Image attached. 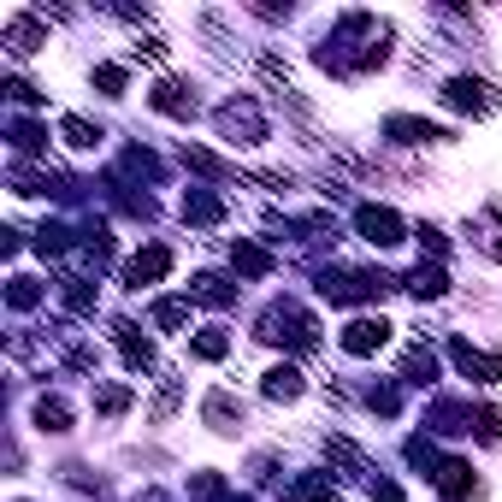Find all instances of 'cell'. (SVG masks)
Returning a JSON list of instances; mask_svg holds the SVG:
<instances>
[{"instance_id": "obj_1", "label": "cell", "mask_w": 502, "mask_h": 502, "mask_svg": "<svg viewBox=\"0 0 502 502\" xmlns=\"http://www.w3.org/2000/svg\"><path fill=\"white\" fill-rule=\"evenodd\" d=\"M260 337H267V343H290L296 355H308V349L319 343L313 319H308L301 308H290V301H278V308H267V313H260Z\"/></svg>"}, {"instance_id": "obj_2", "label": "cell", "mask_w": 502, "mask_h": 502, "mask_svg": "<svg viewBox=\"0 0 502 502\" xmlns=\"http://www.w3.org/2000/svg\"><path fill=\"white\" fill-rule=\"evenodd\" d=\"M444 107L485 119V112H497V107H502V95L491 89V83H479V78H449V83H444Z\"/></svg>"}, {"instance_id": "obj_3", "label": "cell", "mask_w": 502, "mask_h": 502, "mask_svg": "<svg viewBox=\"0 0 502 502\" xmlns=\"http://www.w3.org/2000/svg\"><path fill=\"white\" fill-rule=\"evenodd\" d=\"M449 355H455V367L467 372L473 384H497V379H502V355H485V349H473L467 337H455V343H449Z\"/></svg>"}, {"instance_id": "obj_4", "label": "cell", "mask_w": 502, "mask_h": 502, "mask_svg": "<svg viewBox=\"0 0 502 502\" xmlns=\"http://www.w3.org/2000/svg\"><path fill=\"white\" fill-rule=\"evenodd\" d=\"M355 231L367 236L372 248H396V243H402V219H396L391 207H361V213H355Z\"/></svg>"}, {"instance_id": "obj_5", "label": "cell", "mask_w": 502, "mask_h": 502, "mask_svg": "<svg viewBox=\"0 0 502 502\" xmlns=\"http://www.w3.org/2000/svg\"><path fill=\"white\" fill-rule=\"evenodd\" d=\"M337 343H343L349 355H372V349L391 343V325L372 319V313H361V319H349V325H343V337H337Z\"/></svg>"}, {"instance_id": "obj_6", "label": "cell", "mask_w": 502, "mask_h": 502, "mask_svg": "<svg viewBox=\"0 0 502 502\" xmlns=\"http://www.w3.org/2000/svg\"><path fill=\"white\" fill-rule=\"evenodd\" d=\"M154 112H166V119H195V89L183 78H166V83H154Z\"/></svg>"}, {"instance_id": "obj_7", "label": "cell", "mask_w": 502, "mask_h": 502, "mask_svg": "<svg viewBox=\"0 0 502 502\" xmlns=\"http://www.w3.org/2000/svg\"><path fill=\"white\" fill-rule=\"evenodd\" d=\"M219 131L225 136H243V142H260V136H267V119H260L248 100H231V107L219 112Z\"/></svg>"}, {"instance_id": "obj_8", "label": "cell", "mask_w": 502, "mask_h": 502, "mask_svg": "<svg viewBox=\"0 0 502 502\" xmlns=\"http://www.w3.org/2000/svg\"><path fill=\"white\" fill-rule=\"evenodd\" d=\"M172 272V248H142V255L131 260V267H124V278H131V290H142V284H154V278H166Z\"/></svg>"}, {"instance_id": "obj_9", "label": "cell", "mask_w": 502, "mask_h": 502, "mask_svg": "<svg viewBox=\"0 0 502 502\" xmlns=\"http://www.w3.org/2000/svg\"><path fill=\"white\" fill-rule=\"evenodd\" d=\"M384 136L391 142H408V148H420V142H449L437 124H425V119H408V112H396V119H384Z\"/></svg>"}, {"instance_id": "obj_10", "label": "cell", "mask_w": 502, "mask_h": 502, "mask_svg": "<svg viewBox=\"0 0 502 502\" xmlns=\"http://www.w3.org/2000/svg\"><path fill=\"white\" fill-rule=\"evenodd\" d=\"M112 331H119V355H124V367H131V372H148V367H154V343H148V337H136L131 319H119Z\"/></svg>"}, {"instance_id": "obj_11", "label": "cell", "mask_w": 502, "mask_h": 502, "mask_svg": "<svg viewBox=\"0 0 502 502\" xmlns=\"http://www.w3.org/2000/svg\"><path fill=\"white\" fill-rule=\"evenodd\" d=\"M432 479H437V491H444V497H455V502L479 497V479H473V467H467V461H444V467H437Z\"/></svg>"}, {"instance_id": "obj_12", "label": "cell", "mask_w": 502, "mask_h": 502, "mask_svg": "<svg viewBox=\"0 0 502 502\" xmlns=\"http://www.w3.org/2000/svg\"><path fill=\"white\" fill-rule=\"evenodd\" d=\"M467 236H473V243H479L491 260H502V213H497V207H485L479 219H467Z\"/></svg>"}, {"instance_id": "obj_13", "label": "cell", "mask_w": 502, "mask_h": 502, "mask_svg": "<svg viewBox=\"0 0 502 502\" xmlns=\"http://www.w3.org/2000/svg\"><path fill=\"white\" fill-rule=\"evenodd\" d=\"M207 425L213 432H236V425H243V402H236L231 391H213L207 396Z\"/></svg>"}, {"instance_id": "obj_14", "label": "cell", "mask_w": 502, "mask_h": 502, "mask_svg": "<svg viewBox=\"0 0 502 502\" xmlns=\"http://www.w3.org/2000/svg\"><path fill=\"white\" fill-rule=\"evenodd\" d=\"M408 290H413V296H420V301H437V296H444V290H449V278H444V267H425V260H420V267H413V272H408Z\"/></svg>"}, {"instance_id": "obj_15", "label": "cell", "mask_w": 502, "mask_h": 502, "mask_svg": "<svg viewBox=\"0 0 502 502\" xmlns=\"http://www.w3.org/2000/svg\"><path fill=\"white\" fill-rule=\"evenodd\" d=\"M260 391H267L272 402H296L301 396V372L296 367H272L267 379H260Z\"/></svg>"}, {"instance_id": "obj_16", "label": "cell", "mask_w": 502, "mask_h": 502, "mask_svg": "<svg viewBox=\"0 0 502 502\" xmlns=\"http://www.w3.org/2000/svg\"><path fill=\"white\" fill-rule=\"evenodd\" d=\"M231 267L248 272V278H267V272H272V255H267V248H255V243H231Z\"/></svg>"}, {"instance_id": "obj_17", "label": "cell", "mask_w": 502, "mask_h": 502, "mask_svg": "<svg viewBox=\"0 0 502 502\" xmlns=\"http://www.w3.org/2000/svg\"><path fill=\"white\" fill-rule=\"evenodd\" d=\"M402 379L408 384H432L437 379V355L432 349H408V355H402Z\"/></svg>"}, {"instance_id": "obj_18", "label": "cell", "mask_w": 502, "mask_h": 502, "mask_svg": "<svg viewBox=\"0 0 502 502\" xmlns=\"http://www.w3.org/2000/svg\"><path fill=\"white\" fill-rule=\"evenodd\" d=\"M6 42H12V54H18V59L36 54V47H47L42 30H36V18H12V24H6Z\"/></svg>"}, {"instance_id": "obj_19", "label": "cell", "mask_w": 502, "mask_h": 502, "mask_svg": "<svg viewBox=\"0 0 502 502\" xmlns=\"http://www.w3.org/2000/svg\"><path fill=\"white\" fill-rule=\"evenodd\" d=\"M190 296H195V301H207V308H231V301H236V290H231L225 278H213V272H201Z\"/></svg>"}, {"instance_id": "obj_20", "label": "cell", "mask_w": 502, "mask_h": 502, "mask_svg": "<svg viewBox=\"0 0 502 502\" xmlns=\"http://www.w3.org/2000/svg\"><path fill=\"white\" fill-rule=\"evenodd\" d=\"M36 425H42V432H71V408L59 396H42L36 402Z\"/></svg>"}, {"instance_id": "obj_21", "label": "cell", "mask_w": 502, "mask_h": 502, "mask_svg": "<svg viewBox=\"0 0 502 502\" xmlns=\"http://www.w3.org/2000/svg\"><path fill=\"white\" fill-rule=\"evenodd\" d=\"M325 455H331L337 467H349V473H367V455H361L349 437H325Z\"/></svg>"}, {"instance_id": "obj_22", "label": "cell", "mask_w": 502, "mask_h": 502, "mask_svg": "<svg viewBox=\"0 0 502 502\" xmlns=\"http://www.w3.org/2000/svg\"><path fill=\"white\" fill-rule=\"evenodd\" d=\"M183 219H190V225H219L225 207H219L213 195H190V201H183Z\"/></svg>"}, {"instance_id": "obj_23", "label": "cell", "mask_w": 502, "mask_h": 502, "mask_svg": "<svg viewBox=\"0 0 502 502\" xmlns=\"http://www.w3.org/2000/svg\"><path fill=\"white\" fill-rule=\"evenodd\" d=\"M296 497H301V502H337V485L325 479V473H301Z\"/></svg>"}, {"instance_id": "obj_24", "label": "cell", "mask_w": 502, "mask_h": 502, "mask_svg": "<svg viewBox=\"0 0 502 502\" xmlns=\"http://www.w3.org/2000/svg\"><path fill=\"white\" fill-rule=\"evenodd\" d=\"M225 349H231V337H225V331H201L190 343V355L195 361H225Z\"/></svg>"}, {"instance_id": "obj_25", "label": "cell", "mask_w": 502, "mask_h": 502, "mask_svg": "<svg viewBox=\"0 0 502 502\" xmlns=\"http://www.w3.org/2000/svg\"><path fill=\"white\" fill-rule=\"evenodd\" d=\"M154 325H160V331H183V325H190V301H160Z\"/></svg>"}, {"instance_id": "obj_26", "label": "cell", "mask_w": 502, "mask_h": 502, "mask_svg": "<svg viewBox=\"0 0 502 502\" xmlns=\"http://www.w3.org/2000/svg\"><path fill=\"white\" fill-rule=\"evenodd\" d=\"M59 136H66L71 148H95L100 142V131H95L89 119H66V124H59Z\"/></svg>"}, {"instance_id": "obj_27", "label": "cell", "mask_w": 502, "mask_h": 502, "mask_svg": "<svg viewBox=\"0 0 502 502\" xmlns=\"http://www.w3.org/2000/svg\"><path fill=\"white\" fill-rule=\"evenodd\" d=\"M95 408H100V413H124V408H131V391H124V384H100V391H95Z\"/></svg>"}, {"instance_id": "obj_28", "label": "cell", "mask_w": 502, "mask_h": 502, "mask_svg": "<svg viewBox=\"0 0 502 502\" xmlns=\"http://www.w3.org/2000/svg\"><path fill=\"white\" fill-rule=\"evenodd\" d=\"M190 497H195V502H219V497H225V479H219V473H201V479L190 485Z\"/></svg>"}, {"instance_id": "obj_29", "label": "cell", "mask_w": 502, "mask_h": 502, "mask_svg": "<svg viewBox=\"0 0 502 502\" xmlns=\"http://www.w3.org/2000/svg\"><path fill=\"white\" fill-rule=\"evenodd\" d=\"M12 136H18V148H24V154H36V148L47 142V131H42V124H24V119L12 124Z\"/></svg>"}, {"instance_id": "obj_30", "label": "cell", "mask_w": 502, "mask_h": 502, "mask_svg": "<svg viewBox=\"0 0 502 502\" xmlns=\"http://www.w3.org/2000/svg\"><path fill=\"white\" fill-rule=\"evenodd\" d=\"M473 425H479V437H491V444H497V437H502V408H479V413H473Z\"/></svg>"}, {"instance_id": "obj_31", "label": "cell", "mask_w": 502, "mask_h": 502, "mask_svg": "<svg viewBox=\"0 0 502 502\" xmlns=\"http://www.w3.org/2000/svg\"><path fill=\"white\" fill-rule=\"evenodd\" d=\"M6 296H12V308H36V301H42V290H36L30 278H12V290H6Z\"/></svg>"}, {"instance_id": "obj_32", "label": "cell", "mask_w": 502, "mask_h": 502, "mask_svg": "<svg viewBox=\"0 0 502 502\" xmlns=\"http://www.w3.org/2000/svg\"><path fill=\"white\" fill-rule=\"evenodd\" d=\"M95 83L107 95H124V66H95Z\"/></svg>"}, {"instance_id": "obj_33", "label": "cell", "mask_w": 502, "mask_h": 502, "mask_svg": "<svg viewBox=\"0 0 502 502\" xmlns=\"http://www.w3.org/2000/svg\"><path fill=\"white\" fill-rule=\"evenodd\" d=\"M131 54H136V59H148V66H160V59H166V42H160V36H148V42H136Z\"/></svg>"}, {"instance_id": "obj_34", "label": "cell", "mask_w": 502, "mask_h": 502, "mask_svg": "<svg viewBox=\"0 0 502 502\" xmlns=\"http://www.w3.org/2000/svg\"><path fill=\"white\" fill-rule=\"evenodd\" d=\"M413 236H420V248H425V255H444V236H437L432 225H420V231H413Z\"/></svg>"}, {"instance_id": "obj_35", "label": "cell", "mask_w": 502, "mask_h": 502, "mask_svg": "<svg viewBox=\"0 0 502 502\" xmlns=\"http://www.w3.org/2000/svg\"><path fill=\"white\" fill-rule=\"evenodd\" d=\"M372 502H402V491H396V485H379V491H372Z\"/></svg>"}]
</instances>
